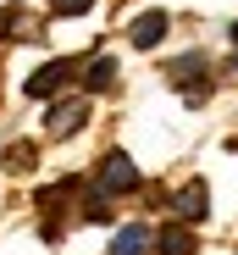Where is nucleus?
Masks as SVG:
<instances>
[{"mask_svg":"<svg viewBox=\"0 0 238 255\" xmlns=\"http://www.w3.org/2000/svg\"><path fill=\"white\" fill-rule=\"evenodd\" d=\"M100 189L105 194H122V189H139V166L122 155V150H111L105 161H100Z\"/></svg>","mask_w":238,"mask_h":255,"instance_id":"1","label":"nucleus"},{"mask_svg":"<svg viewBox=\"0 0 238 255\" xmlns=\"http://www.w3.org/2000/svg\"><path fill=\"white\" fill-rule=\"evenodd\" d=\"M166 72H172V83H183V89H188V100H205L211 78H205V56H200V50H194V56H183V61H172Z\"/></svg>","mask_w":238,"mask_h":255,"instance_id":"2","label":"nucleus"},{"mask_svg":"<svg viewBox=\"0 0 238 255\" xmlns=\"http://www.w3.org/2000/svg\"><path fill=\"white\" fill-rule=\"evenodd\" d=\"M83 122H89V100H61V106L50 111V122H45V133H50V139H67V133H78Z\"/></svg>","mask_w":238,"mask_h":255,"instance_id":"3","label":"nucleus"},{"mask_svg":"<svg viewBox=\"0 0 238 255\" xmlns=\"http://www.w3.org/2000/svg\"><path fill=\"white\" fill-rule=\"evenodd\" d=\"M128 39H133L139 50H150V45H161V39H166V11H144V17H133Z\"/></svg>","mask_w":238,"mask_h":255,"instance_id":"4","label":"nucleus"},{"mask_svg":"<svg viewBox=\"0 0 238 255\" xmlns=\"http://www.w3.org/2000/svg\"><path fill=\"white\" fill-rule=\"evenodd\" d=\"M67 72H72V61H50V67H39V72L28 78V95H33V100H45V95H56L61 83H67Z\"/></svg>","mask_w":238,"mask_h":255,"instance_id":"5","label":"nucleus"},{"mask_svg":"<svg viewBox=\"0 0 238 255\" xmlns=\"http://www.w3.org/2000/svg\"><path fill=\"white\" fill-rule=\"evenodd\" d=\"M205 200H211V189H205L200 178H194V183H183V194H177V217H183V222H200L205 211H211Z\"/></svg>","mask_w":238,"mask_h":255,"instance_id":"6","label":"nucleus"},{"mask_svg":"<svg viewBox=\"0 0 238 255\" xmlns=\"http://www.w3.org/2000/svg\"><path fill=\"white\" fill-rule=\"evenodd\" d=\"M111 255H150V228L144 222H128L122 233L111 239Z\"/></svg>","mask_w":238,"mask_h":255,"instance_id":"7","label":"nucleus"},{"mask_svg":"<svg viewBox=\"0 0 238 255\" xmlns=\"http://www.w3.org/2000/svg\"><path fill=\"white\" fill-rule=\"evenodd\" d=\"M155 244H161V255H194V233L188 228H161V239H155Z\"/></svg>","mask_w":238,"mask_h":255,"instance_id":"8","label":"nucleus"},{"mask_svg":"<svg viewBox=\"0 0 238 255\" xmlns=\"http://www.w3.org/2000/svg\"><path fill=\"white\" fill-rule=\"evenodd\" d=\"M83 83H89V89H111V83H116V61H111V56H100V61H89V72H83Z\"/></svg>","mask_w":238,"mask_h":255,"instance_id":"9","label":"nucleus"},{"mask_svg":"<svg viewBox=\"0 0 238 255\" xmlns=\"http://www.w3.org/2000/svg\"><path fill=\"white\" fill-rule=\"evenodd\" d=\"M11 172H28V166H33V144H11Z\"/></svg>","mask_w":238,"mask_h":255,"instance_id":"10","label":"nucleus"},{"mask_svg":"<svg viewBox=\"0 0 238 255\" xmlns=\"http://www.w3.org/2000/svg\"><path fill=\"white\" fill-rule=\"evenodd\" d=\"M89 6H94V0H50L56 17H78V11H89Z\"/></svg>","mask_w":238,"mask_h":255,"instance_id":"11","label":"nucleus"},{"mask_svg":"<svg viewBox=\"0 0 238 255\" xmlns=\"http://www.w3.org/2000/svg\"><path fill=\"white\" fill-rule=\"evenodd\" d=\"M6 33H11V11H6V6H0V39H6Z\"/></svg>","mask_w":238,"mask_h":255,"instance_id":"12","label":"nucleus"},{"mask_svg":"<svg viewBox=\"0 0 238 255\" xmlns=\"http://www.w3.org/2000/svg\"><path fill=\"white\" fill-rule=\"evenodd\" d=\"M233 45H238V22H233Z\"/></svg>","mask_w":238,"mask_h":255,"instance_id":"13","label":"nucleus"}]
</instances>
